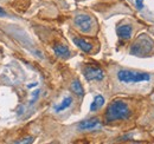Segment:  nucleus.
<instances>
[{
    "instance_id": "obj_8",
    "label": "nucleus",
    "mask_w": 154,
    "mask_h": 144,
    "mask_svg": "<svg viewBox=\"0 0 154 144\" xmlns=\"http://www.w3.org/2000/svg\"><path fill=\"white\" fill-rule=\"evenodd\" d=\"M74 43L78 49H81L83 52H90L93 50V45L88 41H85L82 38H74Z\"/></svg>"
},
{
    "instance_id": "obj_3",
    "label": "nucleus",
    "mask_w": 154,
    "mask_h": 144,
    "mask_svg": "<svg viewBox=\"0 0 154 144\" xmlns=\"http://www.w3.org/2000/svg\"><path fill=\"white\" fill-rule=\"evenodd\" d=\"M153 49V43L149 38L147 37H141L137 39V41L135 43L131 50V52L135 56H145L148 54Z\"/></svg>"
},
{
    "instance_id": "obj_14",
    "label": "nucleus",
    "mask_w": 154,
    "mask_h": 144,
    "mask_svg": "<svg viewBox=\"0 0 154 144\" xmlns=\"http://www.w3.org/2000/svg\"><path fill=\"white\" fill-rule=\"evenodd\" d=\"M32 142H33V138L30 137V138H25L24 141H19L18 143H32Z\"/></svg>"
},
{
    "instance_id": "obj_13",
    "label": "nucleus",
    "mask_w": 154,
    "mask_h": 144,
    "mask_svg": "<svg viewBox=\"0 0 154 144\" xmlns=\"http://www.w3.org/2000/svg\"><path fill=\"white\" fill-rule=\"evenodd\" d=\"M135 4H136V7L139 10H142L143 8V0H136Z\"/></svg>"
},
{
    "instance_id": "obj_12",
    "label": "nucleus",
    "mask_w": 154,
    "mask_h": 144,
    "mask_svg": "<svg viewBox=\"0 0 154 144\" xmlns=\"http://www.w3.org/2000/svg\"><path fill=\"white\" fill-rule=\"evenodd\" d=\"M70 89H71V91H72L75 94H77V96H82V94L84 93V90H83L82 84H81V83H79V80H77V79L71 83Z\"/></svg>"
},
{
    "instance_id": "obj_1",
    "label": "nucleus",
    "mask_w": 154,
    "mask_h": 144,
    "mask_svg": "<svg viewBox=\"0 0 154 144\" xmlns=\"http://www.w3.org/2000/svg\"><path fill=\"white\" fill-rule=\"evenodd\" d=\"M131 110L129 106L122 102V100H114L109 104V106L106 111V121L107 122H114V121H123L129 118Z\"/></svg>"
},
{
    "instance_id": "obj_9",
    "label": "nucleus",
    "mask_w": 154,
    "mask_h": 144,
    "mask_svg": "<svg viewBox=\"0 0 154 144\" xmlns=\"http://www.w3.org/2000/svg\"><path fill=\"white\" fill-rule=\"evenodd\" d=\"M54 51L57 57L60 58H68L70 56V50L65 46V45H62V44H57L54 46Z\"/></svg>"
},
{
    "instance_id": "obj_15",
    "label": "nucleus",
    "mask_w": 154,
    "mask_h": 144,
    "mask_svg": "<svg viewBox=\"0 0 154 144\" xmlns=\"http://www.w3.org/2000/svg\"><path fill=\"white\" fill-rule=\"evenodd\" d=\"M5 16H6V12L0 7V17H5Z\"/></svg>"
},
{
    "instance_id": "obj_7",
    "label": "nucleus",
    "mask_w": 154,
    "mask_h": 144,
    "mask_svg": "<svg viewBox=\"0 0 154 144\" xmlns=\"http://www.w3.org/2000/svg\"><path fill=\"white\" fill-rule=\"evenodd\" d=\"M116 32H117V36L120 37L121 39L127 40V39H129L132 37L133 30H132V26L131 25H121V26L117 27Z\"/></svg>"
},
{
    "instance_id": "obj_5",
    "label": "nucleus",
    "mask_w": 154,
    "mask_h": 144,
    "mask_svg": "<svg viewBox=\"0 0 154 144\" xmlns=\"http://www.w3.org/2000/svg\"><path fill=\"white\" fill-rule=\"evenodd\" d=\"M83 73H84V77L87 80H102L104 78V73L101 69L98 68H95V66H87L84 70H83Z\"/></svg>"
},
{
    "instance_id": "obj_10",
    "label": "nucleus",
    "mask_w": 154,
    "mask_h": 144,
    "mask_svg": "<svg viewBox=\"0 0 154 144\" xmlns=\"http://www.w3.org/2000/svg\"><path fill=\"white\" fill-rule=\"evenodd\" d=\"M103 104H104V98H103V96H101V94H97L96 97L94 98V102L91 103V105H90V111H97L98 109H101L103 106Z\"/></svg>"
},
{
    "instance_id": "obj_6",
    "label": "nucleus",
    "mask_w": 154,
    "mask_h": 144,
    "mask_svg": "<svg viewBox=\"0 0 154 144\" xmlns=\"http://www.w3.org/2000/svg\"><path fill=\"white\" fill-rule=\"evenodd\" d=\"M101 126V122L98 118H91V119H87V121H82L78 124V129L84 131V130H95Z\"/></svg>"
},
{
    "instance_id": "obj_4",
    "label": "nucleus",
    "mask_w": 154,
    "mask_h": 144,
    "mask_svg": "<svg viewBox=\"0 0 154 144\" xmlns=\"http://www.w3.org/2000/svg\"><path fill=\"white\" fill-rule=\"evenodd\" d=\"M74 22H75V25L77 27L84 33L89 32L91 30V27H93V19L90 18L89 16H87V14H78V16H76Z\"/></svg>"
},
{
    "instance_id": "obj_2",
    "label": "nucleus",
    "mask_w": 154,
    "mask_h": 144,
    "mask_svg": "<svg viewBox=\"0 0 154 144\" xmlns=\"http://www.w3.org/2000/svg\"><path fill=\"white\" fill-rule=\"evenodd\" d=\"M117 79L125 84H134V83L151 80V74L146 72H136L123 69L117 71Z\"/></svg>"
},
{
    "instance_id": "obj_11",
    "label": "nucleus",
    "mask_w": 154,
    "mask_h": 144,
    "mask_svg": "<svg viewBox=\"0 0 154 144\" xmlns=\"http://www.w3.org/2000/svg\"><path fill=\"white\" fill-rule=\"evenodd\" d=\"M71 104H72V98H71V97H65V98L60 102V104H59V105L55 106V111H56V112L64 111L65 109L70 108V106H71Z\"/></svg>"
}]
</instances>
